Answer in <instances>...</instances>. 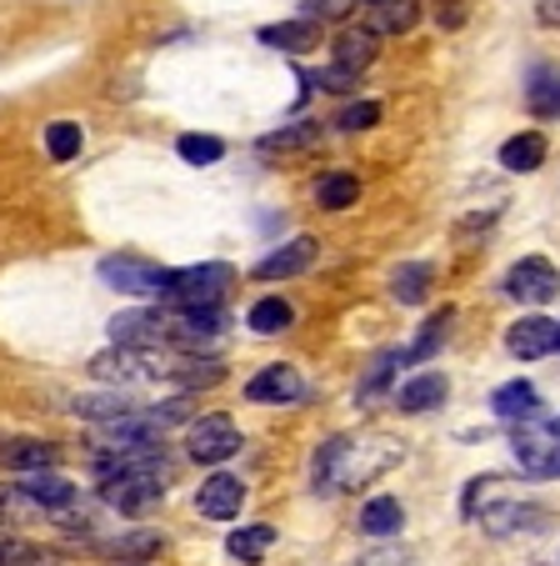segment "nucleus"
Instances as JSON below:
<instances>
[{
    "label": "nucleus",
    "instance_id": "nucleus-1",
    "mask_svg": "<svg viewBox=\"0 0 560 566\" xmlns=\"http://www.w3.org/2000/svg\"><path fill=\"white\" fill-rule=\"evenodd\" d=\"M96 486H101V506H110L120 516L156 512L170 486L166 447L136 451V457H96Z\"/></svg>",
    "mask_w": 560,
    "mask_h": 566
},
{
    "label": "nucleus",
    "instance_id": "nucleus-2",
    "mask_svg": "<svg viewBox=\"0 0 560 566\" xmlns=\"http://www.w3.org/2000/svg\"><path fill=\"white\" fill-rule=\"evenodd\" d=\"M401 461V447L385 437H330L310 461V486L326 496L356 492L366 481H376L381 471H391Z\"/></svg>",
    "mask_w": 560,
    "mask_h": 566
},
{
    "label": "nucleus",
    "instance_id": "nucleus-3",
    "mask_svg": "<svg viewBox=\"0 0 560 566\" xmlns=\"http://www.w3.org/2000/svg\"><path fill=\"white\" fill-rule=\"evenodd\" d=\"M235 286V271L225 261H201V266H176L166 286V311H191V306H225V291Z\"/></svg>",
    "mask_w": 560,
    "mask_h": 566
},
{
    "label": "nucleus",
    "instance_id": "nucleus-4",
    "mask_svg": "<svg viewBox=\"0 0 560 566\" xmlns=\"http://www.w3.org/2000/svg\"><path fill=\"white\" fill-rule=\"evenodd\" d=\"M101 281L120 296H146V301H166V286H170V271L156 266L146 256H101Z\"/></svg>",
    "mask_w": 560,
    "mask_h": 566
},
{
    "label": "nucleus",
    "instance_id": "nucleus-5",
    "mask_svg": "<svg viewBox=\"0 0 560 566\" xmlns=\"http://www.w3.org/2000/svg\"><path fill=\"white\" fill-rule=\"evenodd\" d=\"M510 451H516L520 471L536 481H556L560 476V431L550 421H520L510 431Z\"/></svg>",
    "mask_w": 560,
    "mask_h": 566
},
{
    "label": "nucleus",
    "instance_id": "nucleus-6",
    "mask_svg": "<svg viewBox=\"0 0 560 566\" xmlns=\"http://www.w3.org/2000/svg\"><path fill=\"white\" fill-rule=\"evenodd\" d=\"M235 451H241V431H235V421L225 411H205V417H196L186 427V457L196 467H221Z\"/></svg>",
    "mask_w": 560,
    "mask_h": 566
},
{
    "label": "nucleus",
    "instance_id": "nucleus-7",
    "mask_svg": "<svg viewBox=\"0 0 560 566\" xmlns=\"http://www.w3.org/2000/svg\"><path fill=\"white\" fill-rule=\"evenodd\" d=\"M110 342L126 352H170V311L146 306V311H120L110 321Z\"/></svg>",
    "mask_w": 560,
    "mask_h": 566
},
{
    "label": "nucleus",
    "instance_id": "nucleus-8",
    "mask_svg": "<svg viewBox=\"0 0 560 566\" xmlns=\"http://www.w3.org/2000/svg\"><path fill=\"white\" fill-rule=\"evenodd\" d=\"M85 371L96 376V381L126 391V386H136V381H156V376H166V361H160L156 352H126V346H110V352L91 356Z\"/></svg>",
    "mask_w": 560,
    "mask_h": 566
},
{
    "label": "nucleus",
    "instance_id": "nucleus-9",
    "mask_svg": "<svg viewBox=\"0 0 560 566\" xmlns=\"http://www.w3.org/2000/svg\"><path fill=\"white\" fill-rule=\"evenodd\" d=\"M245 401L251 407H296V401H306V376L290 361H271L245 381Z\"/></svg>",
    "mask_w": 560,
    "mask_h": 566
},
{
    "label": "nucleus",
    "instance_id": "nucleus-10",
    "mask_svg": "<svg viewBox=\"0 0 560 566\" xmlns=\"http://www.w3.org/2000/svg\"><path fill=\"white\" fill-rule=\"evenodd\" d=\"M506 296L520 301V306H550L560 296V271L546 256H520L506 271Z\"/></svg>",
    "mask_w": 560,
    "mask_h": 566
},
{
    "label": "nucleus",
    "instance_id": "nucleus-11",
    "mask_svg": "<svg viewBox=\"0 0 560 566\" xmlns=\"http://www.w3.org/2000/svg\"><path fill=\"white\" fill-rule=\"evenodd\" d=\"M91 552L110 566H150L160 552H166V532L136 526V532H120V536H91Z\"/></svg>",
    "mask_w": 560,
    "mask_h": 566
},
{
    "label": "nucleus",
    "instance_id": "nucleus-12",
    "mask_svg": "<svg viewBox=\"0 0 560 566\" xmlns=\"http://www.w3.org/2000/svg\"><path fill=\"white\" fill-rule=\"evenodd\" d=\"M506 352L516 361H540V356L560 352V321L550 316H520L516 326H506Z\"/></svg>",
    "mask_w": 560,
    "mask_h": 566
},
{
    "label": "nucleus",
    "instance_id": "nucleus-13",
    "mask_svg": "<svg viewBox=\"0 0 560 566\" xmlns=\"http://www.w3.org/2000/svg\"><path fill=\"white\" fill-rule=\"evenodd\" d=\"M320 256V241L316 235H290L286 247H275L265 261H255L251 276L255 281H290V276H306Z\"/></svg>",
    "mask_w": 560,
    "mask_h": 566
},
{
    "label": "nucleus",
    "instance_id": "nucleus-14",
    "mask_svg": "<svg viewBox=\"0 0 560 566\" xmlns=\"http://www.w3.org/2000/svg\"><path fill=\"white\" fill-rule=\"evenodd\" d=\"M245 506V481L231 476V471H211V476L201 481V492H196V512L205 516V522H235Z\"/></svg>",
    "mask_w": 560,
    "mask_h": 566
},
{
    "label": "nucleus",
    "instance_id": "nucleus-15",
    "mask_svg": "<svg viewBox=\"0 0 560 566\" xmlns=\"http://www.w3.org/2000/svg\"><path fill=\"white\" fill-rule=\"evenodd\" d=\"M61 461H65L61 441H41V437H11V441H0V467H6V471H21V476H31V471H55Z\"/></svg>",
    "mask_w": 560,
    "mask_h": 566
},
{
    "label": "nucleus",
    "instance_id": "nucleus-16",
    "mask_svg": "<svg viewBox=\"0 0 560 566\" xmlns=\"http://www.w3.org/2000/svg\"><path fill=\"white\" fill-rule=\"evenodd\" d=\"M21 492L41 506V516H55V512H65V506L81 502V486L65 481L61 471H31V476H21Z\"/></svg>",
    "mask_w": 560,
    "mask_h": 566
},
{
    "label": "nucleus",
    "instance_id": "nucleus-17",
    "mask_svg": "<svg viewBox=\"0 0 560 566\" xmlns=\"http://www.w3.org/2000/svg\"><path fill=\"white\" fill-rule=\"evenodd\" d=\"M330 55H336V65L366 75L370 65H376V55H381V35L370 31V25H346V31H336V41H330Z\"/></svg>",
    "mask_w": 560,
    "mask_h": 566
},
{
    "label": "nucleus",
    "instance_id": "nucleus-18",
    "mask_svg": "<svg viewBox=\"0 0 560 566\" xmlns=\"http://www.w3.org/2000/svg\"><path fill=\"white\" fill-rule=\"evenodd\" d=\"M471 516H480V526H486L490 536H516V532H526V526H540V506L516 502V496H506V502H486Z\"/></svg>",
    "mask_w": 560,
    "mask_h": 566
},
{
    "label": "nucleus",
    "instance_id": "nucleus-19",
    "mask_svg": "<svg viewBox=\"0 0 560 566\" xmlns=\"http://www.w3.org/2000/svg\"><path fill=\"white\" fill-rule=\"evenodd\" d=\"M445 396H451V381L441 371H425V376H411V381L395 386V407L405 417H421V411H435L445 407Z\"/></svg>",
    "mask_w": 560,
    "mask_h": 566
},
{
    "label": "nucleus",
    "instance_id": "nucleus-20",
    "mask_svg": "<svg viewBox=\"0 0 560 566\" xmlns=\"http://www.w3.org/2000/svg\"><path fill=\"white\" fill-rule=\"evenodd\" d=\"M421 21V0H366V25L376 35H405Z\"/></svg>",
    "mask_w": 560,
    "mask_h": 566
},
{
    "label": "nucleus",
    "instance_id": "nucleus-21",
    "mask_svg": "<svg viewBox=\"0 0 560 566\" xmlns=\"http://www.w3.org/2000/svg\"><path fill=\"white\" fill-rule=\"evenodd\" d=\"M316 146H320V120H306V116L255 140L261 156H300V150H316Z\"/></svg>",
    "mask_w": 560,
    "mask_h": 566
},
{
    "label": "nucleus",
    "instance_id": "nucleus-22",
    "mask_svg": "<svg viewBox=\"0 0 560 566\" xmlns=\"http://www.w3.org/2000/svg\"><path fill=\"white\" fill-rule=\"evenodd\" d=\"M490 411H496L500 421H510V427L536 421L540 417V391L530 381H506V386H496V396H490Z\"/></svg>",
    "mask_w": 560,
    "mask_h": 566
},
{
    "label": "nucleus",
    "instance_id": "nucleus-23",
    "mask_svg": "<svg viewBox=\"0 0 560 566\" xmlns=\"http://www.w3.org/2000/svg\"><path fill=\"white\" fill-rule=\"evenodd\" d=\"M71 411L75 417H85V421H116V417H130L136 411V401H130V391H120V386H106V391H85V396H75L71 401Z\"/></svg>",
    "mask_w": 560,
    "mask_h": 566
},
{
    "label": "nucleus",
    "instance_id": "nucleus-24",
    "mask_svg": "<svg viewBox=\"0 0 560 566\" xmlns=\"http://www.w3.org/2000/svg\"><path fill=\"white\" fill-rule=\"evenodd\" d=\"M546 150H550V140L540 136V130H520V136H510L506 146H500V166L516 176H530L546 166Z\"/></svg>",
    "mask_w": 560,
    "mask_h": 566
},
{
    "label": "nucleus",
    "instance_id": "nucleus-25",
    "mask_svg": "<svg viewBox=\"0 0 560 566\" xmlns=\"http://www.w3.org/2000/svg\"><path fill=\"white\" fill-rule=\"evenodd\" d=\"M320 211H350L360 201V176L356 171H320L316 186H310Z\"/></svg>",
    "mask_w": 560,
    "mask_h": 566
},
{
    "label": "nucleus",
    "instance_id": "nucleus-26",
    "mask_svg": "<svg viewBox=\"0 0 560 566\" xmlns=\"http://www.w3.org/2000/svg\"><path fill=\"white\" fill-rule=\"evenodd\" d=\"M166 381H176L180 391H205V386L225 381V361H201V356H180V361H166Z\"/></svg>",
    "mask_w": 560,
    "mask_h": 566
},
{
    "label": "nucleus",
    "instance_id": "nucleus-27",
    "mask_svg": "<svg viewBox=\"0 0 560 566\" xmlns=\"http://www.w3.org/2000/svg\"><path fill=\"white\" fill-rule=\"evenodd\" d=\"M526 106H530V116H540V120H560V71L536 65V71L526 75Z\"/></svg>",
    "mask_w": 560,
    "mask_h": 566
},
{
    "label": "nucleus",
    "instance_id": "nucleus-28",
    "mask_svg": "<svg viewBox=\"0 0 560 566\" xmlns=\"http://www.w3.org/2000/svg\"><path fill=\"white\" fill-rule=\"evenodd\" d=\"M261 45H275V51H290V55H300V51H316L320 45V25L316 21H281V25H261Z\"/></svg>",
    "mask_w": 560,
    "mask_h": 566
},
{
    "label": "nucleus",
    "instance_id": "nucleus-29",
    "mask_svg": "<svg viewBox=\"0 0 560 566\" xmlns=\"http://www.w3.org/2000/svg\"><path fill=\"white\" fill-rule=\"evenodd\" d=\"M245 326H251L255 336H281L296 326V306H290L286 296H261L251 311H245Z\"/></svg>",
    "mask_w": 560,
    "mask_h": 566
},
{
    "label": "nucleus",
    "instance_id": "nucleus-30",
    "mask_svg": "<svg viewBox=\"0 0 560 566\" xmlns=\"http://www.w3.org/2000/svg\"><path fill=\"white\" fill-rule=\"evenodd\" d=\"M451 326H455V306H441V311H435V316L421 326V332H415V342L401 352V366H411V361H431V356L445 346V332H451Z\"/></svg>",
    "mask_w": 560,
    "mask_h": 566
},
{
    "label": "nucleus",
    "instance_id": "nucleus-31",
    "mask_svg": "<svg viewBox=\"0 0 560 566\" xmlns=\"http://www.w3.org/2000/svg\"><path fill=\"white\" fill-rule=\"evenodd\" d=\"M401 526H405V506L395 496H370L360 506V532L366 536H401Z\"/></svg>",
    "mask_w": 560,
    "mask_h": 566
},
{
    "label": "nucleus",
    "instance_id": "nucleus-32",
    "mask_svg": "<svg viewBox=\"0 0 560 566\" xmlns=\"http://www.w3.org/2000/svg\"><path fill=\"white\" fill-rule=\"evenodd\" d=\"M271 546H275V526L255 522V526H241V532H231V542H225V552H231L235 562H245V566H261Z\"/></svg>",
    "mask_w": 560,
    "mask_h": 566
},
{
    "label": "nucleus",
    "instance_id": "nucleus-33",
    "mask_svg": "<svg viewBox=\"0 0 560 566\" xmlns=\"http://www.w3.org/2000/svg\"><path fill=\"white\" fill-rule=\"evenodd\" d=\"M176 156L186 160V166H221L225 140L211 136V130H186V136H176Z\"/></svg>",
    "mask_w": 560,
    "mask_h": 566
},
{
    "label": "nucleus",
    "instance_id": "nucleus-34",
    "mask_svg": "<svg viewBox=\"0 0 560 566\" xmlns=\"http://www.w3.org/2000/svg\"><path fill=\"white\" fill-rule=\"evenodd\" d=\"M431 276L435 271L425 266V261H405V266H395V276H391L395 301H401V306H421V301L431 296Z\"/></svg>",
    "mask_w": 560,
    "mask_h": 566
},
{
    "label": "nucleus",
    "instance_id": "nucleus-35",
    "mask_svg": "<svg viewBox=\"0 0 560 566\" xmlns=\"http://www.w3.org/2000/svg\"><path fill=\"white\" fill-rule=\"evenodd\" d=\"M81 150H85L81 120H51V126H45V156L51 160H75Z\"/></svg>",
    "mask_w": 560,
    "mask_h": 566
},
{
    "label": "nucleus",
    "instance_id": "nucleus-36",
    "mask_svg": "<svg viewBox=\"0 0 560 566\" xmlns=\"http://www.w3.org/2000/svg\"><path fill=\"white\" fill-rule=\"evenodd\" d=\"M31 516H41V506H35L31 496L21 492V486H11V481H0V532H11V526L31 522Z\"/></svg>",
    "mask_w": 560,
    "mask_h": 566
},
{
    "label": "nucleus",
    "instance_id": "nucleus-37",
    "mask_svg": "<svg viewBox=\"0 0 560 566\" xmlns=\"http://www.w3.org/2000/svg\"><path fill=\"white\" fill-rule=\"evenodd\" d=\"M0 566H51V552L15 532H0Z\"/></svg>",
    "mask_w": 560,
    "mask_h": 566
},
{
    "label": "nucleus",
    "instance_id": "nucleus-38",
    "mask_svg": "<svg viewBox=\"0 0 560 566\" xmlns=\"http://www.w3.org/2000/svg\"><path fill=\"white\" fill-rule=\"evenodd\" d=\"M395 371H401V352H385L376 356V366L366 371V381H360V401H376L381 391H395Z\"/></svg>",
    "mask_w": 560,
    "mask_h": 566
},
{
    "label": "nucleus",
    "instance_id": "nucleus-39",
    "mask_svg": "<svg viewBox=\"0 0 560 566\" xmlns=\"http://www.w3.org/2000/svg\"><path fill=\"white\" fill-rule=\"evenodd\" d=\"M381 116H385V106L366 96V101H346L340 116H336V126L340 130H370V126H381Z\"/></svg>",
    "mask_w": 560,
    "mask_h": 566
},
{
    "label": "nucleus",
    "instance_id": "nucleus-40",
    "mask_svg": "<svg viewBox=\"0 0 560 566\" xmlns=\"http://www.w3.org/2000/svg\"><path fill=\"white\" fill-rule=\"evenodd\" d=\"M306 81H310L316 91H326V96H350V91L360 86V75L346 71V65H336V61H330L326 71H306Z\"/></svg>",
    "mask_w": 560,
    "mask_h": 566
},
{
    "label": "nucleus",
    "instance_id": "nucleus-41",
    "mask_svg": "<svg viewBox=\"0 0 560 566\" xmlns=\"http://www.w3.org/2000/svg\"><path fill=\"white\" fill-rule=\"evenodd\" d=\"M300 11H306V21H346L350 11H356V0H300Z\"/></svg>",
    "mask_w": 560,
    "mask_h": 566
},
{
    "label": "nucleus",
    "instance_id": "nucleus-42",
    "mask_svg": "<svg viewBox=\"0 0 560 566\" xmlns=\"http://www.w3.org/2000/svg\"><path fill=\"white\" fill-rule=\"evenodd\" d=\"M540 25H560V0H536Z\"/></svg>",
    "mask_w": 560,
    "mask_h": 566
},
{
    "label": "nucleus",
    "instance_id": "nucleus-43",
    "mask_svg": "<svg viewBox=\"0 0 560 566\" xmlns=\"http://www.w3.org/2000/svg\"><path fill=\"white\" fill-rule=\"evenodd\" d=\"M360 566H405V556L401 552H370Z\"/></svg>",
    "mask_w": 560,
    "mask_h": 566
},
{
    "label": "nucleus",
    "instance_id": "nucleus-44",
    "mask_svg": "<svg viewBox=\"0 0 560 566\" xmlns=\"http://www.w3.org/2000/svg\"><path fill=\"white\" fill-rule=\"evenodd\" d=\"M550 427H556V431H560V417H556V421H550Z\"/></svg>",
    "mask_w": 560,
    "mask_h": 566
}]
</instances>
